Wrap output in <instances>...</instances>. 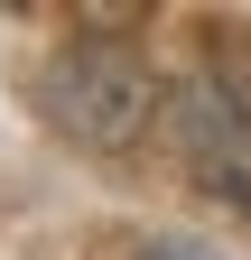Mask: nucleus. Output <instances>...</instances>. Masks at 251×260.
<instances>
[{
    "mask_svg": "<svg viewBox=\"0 0 251 260\" xmlns=\"http://www.w3.org/2000/svg\"><path fill=\"white\" fill-rule=\"evenodd\" d=\"M131 260H214V251H205V242H177V233H159V242H140Z\"/></svg>",
    "mask_w": 251,
    "mask_h": 260,
    "instance_id": "nucleus-2",
    "label": "nucleus"
},
{
    "mask_svg": "<svg viewBox=\"0 0 251 260\" xmlns=\"http://www.w3.org/2000/svg\"><path fill=\"white\" fill-rule=\"evenodd\" d=\"M38 112L75 149H131L159 121V75L121 38H75V47H56L38 65Z\"/></svg>",
    "mask_w": 251,
    "mask_h": 260,
    "instance_id": "nucleus-1",
    "label": "nucleus"
}]
</instances>
